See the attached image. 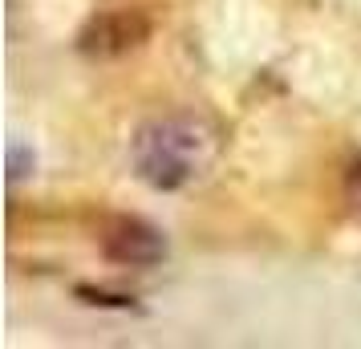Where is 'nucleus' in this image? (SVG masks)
<instances>
[{"instance_id": "nucleus-1", "label": "nucleus", "mask_w": 361, "mask_h": 349, "mask_svg": "<svg viewBox=\"0 0 361 349\" xmlns=\"http://www.w3.org/2000/svg\"><path fill=\"white\" fill-rule=\"evenodd\" d=\"M219 130L203 114H159L130 138V171L154 191H183L212 171Z\"/></svg>"}, {"instance_id": "nucleus-2", "label": "nucleus", "mask_w": 361, "mask_h": 349, "mask_svg": "<svg viewBox=\"0 0 361 349\" xmlns=\"http://www.w3.org/2000/svg\"><path fill=\"white\" fill-rule=\"evenodd\" d=\"M102 252L122 268H154L166 260V235L147 219L122 216L102 232Z\"/></svg>"}, {"instance_id": "nucleus-3", "label": "nucleus", "mask_w": 361, "mask_h": 349, "mask_svg": "<svg viewBox=\"0 0 361 349\" xmlns=\"http://www.w3.org/2000/svg\"><path fill=\"white\" fill-rule=\"evenodd\" d=\"M138 37H147L142 20L130 17V13H110V17H98L82 33V49L110 57V53H126L130 45H138Z\"/></svg>"}]
</instances>
